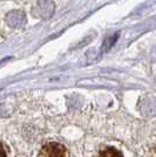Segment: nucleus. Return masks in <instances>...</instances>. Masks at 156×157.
Instances as JSON below:
<instances>
[{"label": "nucleus", "instance_id": "f03ea898", "mask_svg": "<svg viewBox=\"0 0 156 157\" xmlns=\"http://www.w3.org/2000/svg\"><path fill=\"white\" fill-rule=\"evenodd\" d=\"M96 157H123L122 152L114 147H104L102 148Z\"/></svg>", "mask_w": 156, "mask_h": 157}, {"label": "nucleus", "instance_id": "f257e3e1", "mask_svg": "<svg viewBox=\"0 0 156 157\" xmlns=\"http://www.w3.org/2000/svg\"><path fill=\"white\" fill-rule=\"evenodd\" d=\"M40 157H67V149L64 144L59 142L46 143L39 154Z\"/></svg>", "mask_w": 156, "mask_h": 157}, {"label": "nucleus", "instance_id": "7ed1b4c3", "mask_svg": "<svg viewBox=\"0 0 156 157\" xmlns=\"http://www.w3.org/2000/svg\"><path fill=\"white\" fill-rule=\"evenodd\" d=\"M0 157H7V151L5 145L0 142Z\"/></svg>", "mask_w": 156, "mask_h": 157}]
</instances>
